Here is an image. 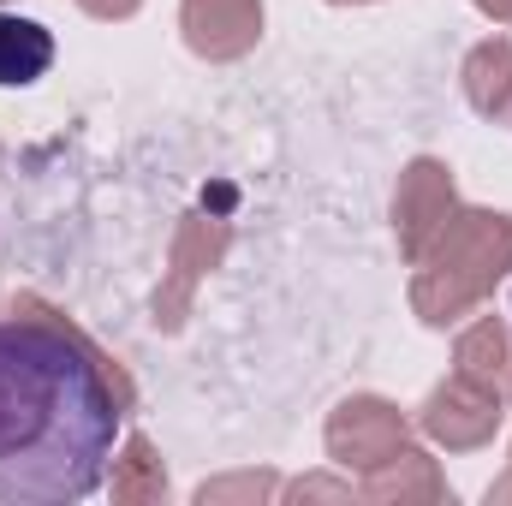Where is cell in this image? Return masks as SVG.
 Instances as JSON below:
<instances>
[{"label":"cell","mask_w":512,"mask_h":506,"mask_svg":"<svg viewBox=\"0 0 512 506\" xmlns=\"http://www.w3.org/2000/svg\"><path fill=\"white\" fill-rule=\"evenodd\" d=\"M131 376L66 316L18 298L0 316V506H66L108 483Z\"/></svg>","instance_id":"6da1fadb"},{"label":"cell","mask_w":512,"mask_h":506,"mask_svg":"<svg viewBox=\"0 0 512 506\" xmlns=\"http://www.w3.org/2000/svg\"><path fill=\"white\" fill-rule=\"evenodd\" d=\"M512 268V215L495 209H459L441 239L423 251L417 262V280H411V310L429 322V328H447L459 316H471L495 280Z\"/></svg>","instance_id":"7a4b0ae2"},{"label":"cell","mask_w":512,"mask_h":506,"mask_svg":"<svg viewBox=\"0 0 512 506\" xmlns=\"http://www.w3.org/2000/svg\"><path fill=\"white\" fill-rule=\"evenodd\" d=\"M411 447V423L399 405H387L376 393H352L334 405L328 417V459L346 465V471H370V465H387L393 453Z\"/></svg>","instance_id":"3957f363"},{"label":"cell","mask_w":512,"mask_h":506,"mask_svg":"<svg viewBox=\"0 0 512 506\" xmlns=\"http://www.w3.org/2000/svg\"><path fill=\"white\" fill-rule=\"evenodd\" d=\"M459 215V191H453V173L435 161V155H417L405 173H399V191H393V239L405 262H423V251L441 239V227Z\"/></svg>","instance_id":"277c9868"},{"label":"cell","mask_w":512,"mask_h":506,"mask_svg":"<svg viewBox=\"0 0 512 506\" xmlns=\"http://www.w3.org/2000/svg\"><path fill=\"white\" fill-rule=\"evenodd\" d=\"M501 405H507V399H501L495 387H483V381H471V376H453L423 399L417 423H423V435L441 441L447 453H471V447H483V441L501 429Z\"/></svg>","instance_id":"5b68a950"},{"label":"cell","mask_w":512,"mask_h":506,"mask_svg":"<svg viewBox=\"0 0 512 506\" xmlns=\"http://www.w3.org/2000/svg\"><path fill=\"white\" fill-rule=\"evenodd\" d=\"M227 239H233V227L215 221V215H185L179 221V233H173V274L155 292V328H179L185 322L197 280L227 256Z\"/></svg>","instance_id":"8992f818"},{"label":"cell","mask_w":512,"mask_h":506,"mask_svg":"<svg viewBox=\"0 0 512 506\" xmlns=\"http://www.w3.org/2000/svg\"><path fill=\"white\" fill-rule=\"evenodd\" d=\"M179 24H185L191 54L239 60L262 36V0H179Z\"/></svg>","instance_id":"52a82bcc"},{"label":"cell","mask_w":512,"mask_h":506,"mask_svg":"<svg viewBox=\"0 0 512 506\" xmlns=\"http://www.w3.org/2000/svg\"><path fill=\"white\" fill-rule=\"evenodd\" d=\"M358 495H364V501H382V506H393V501L399 506L405 501H447V477L435 471L429 453L405 447V453H393L387 465H370V471H364Z\"/></svg>","instance_id":"ba28073f"},{"label":"cell","mask_w":512,"mask_h":506,"mask_svg":"<svg viewBox=\"0 0 512 506\" xmlns=\"http://www.w3.org/2000/svg\"><path fill=\"white\" fill-rule=\"evenodd\" d=\"M465 102L483 114V120H507L512 114V42L495 36V42H477L465 54Z\"/></svg>","instance_id":"9c48e42d"},{"label":"cell","mask_w":512,"mask_h":506,"mask_svg":"<svg viewBox=\"0 0 512 506\" xmlns=\"http://www.w3.org/2000/svg\"><path fill=\"white\" fill-rule=\"evenodd\" d=\"M54 66V36L36 18L0 12V90H24Z\"/></svg>","instance_id":"30bf717a"},{"label":"cell","mask_w":512,"mask_h":506,"mask_svg":"<svg viewBox=\"0 0 512 506\" xmlns=\"http://www.w3.org/2000/svg\"><path fill=\"white\" fill-rule=\"evenodd\" d=\"M453 364H459V376L483 381V387H495L501 399H507V370H512V334L501 316H483V322H471L465 334H459V346H453Z\"/></svg>","instance_id":"8fae6325"},{"label":"cell","mask_w":512,"mask_h":506,"mask_svg":"<svg viewBox=\"0 0 512 506\" xmlns=\"http://www.w3.org/2000/svg\"><path fill=\"white\" fill-rule=\"evenodd\" d=\"M108 489H114V501H161L167 495V471H161V459H155V447L143 441V435H131L126 453L114 459V477H108Z\"/></svg>","instance_id":"7c38bea8"},{"label":"cell","mask_w":512,"mask_h":506,"mask_svg":"<svg viewBox=\"0 0 512 506\" xmlns=\"http://www.w3.org/2000/svg\"><path fill=\"white\" fill-rule=\"evenodd\" d=\"M280 495V477L268 471H239V477H221V483H203L197 506H221V501H274Z\"/></svg>","instance_id":"4fadbf2b"},{"label":"cell","mask_w":512,"mask_h":506,"mask_svg":"<svg viewBox=\"0 0 512 506\" xmlns=\"http://www.w3.org/2000/svg\"><path fill=\"white\" fill-rule=\"evenodd\" d=\"M280 495H286V501H352L358 489H352V483H334V477H298V483H286Z\"/></svg>","instance_id":"5bb4252c"},{"label":"cell","mask_w":512,"mask_h":506,"mask_svg":"<svg viewBox=\"0 0 512 506\" xmlns=\"http://www.w3.org/2000/svg\"><path fill=\"white\" fill-rule=\"evenodd\" d=\"M78 6H84L90 18H131L143 0H78Z\"/></svg>","instance_id":"9a60e30c"},{"label":"cell","mask_w":512,"mask_h":506,"mask_svg":"<svg viewBox=\"0 0 512 506\" xmlns=\"http://www.w3.org/2000/svg\"><path fill=\"white\" fill-rule=\"evenodd\" d=\"M471 6H483L489 18H501V24H512V0H471Z\"/></svg>","instance_id":"2e32d148"},{"label":"cell","mask_w":512,"mask_h":506,"mask_svg":"<svg viewBox=\"0 0 512 506\" xmlns=\"http://www.w3.org/2000/svg\"><path fill=\"white\" fill-rule=\"evenodd\" d=\"M507 399H512V370H507Z\"/></svg>","instance_id":"e0dca14e"},{"label":"cell","mask_w":512,"mask_h":506,"mask_svg":"<svg viewBox=\"0 0 512 506\" xmlns=\"http://www.w3.org/2000/svg\"><path fill=\"white\" fill-rule=\"evenodd\" d=\"M340 6H358V0H340Z\"/></svg>","instance_id":"ac0fdd59"}]
</instances>
